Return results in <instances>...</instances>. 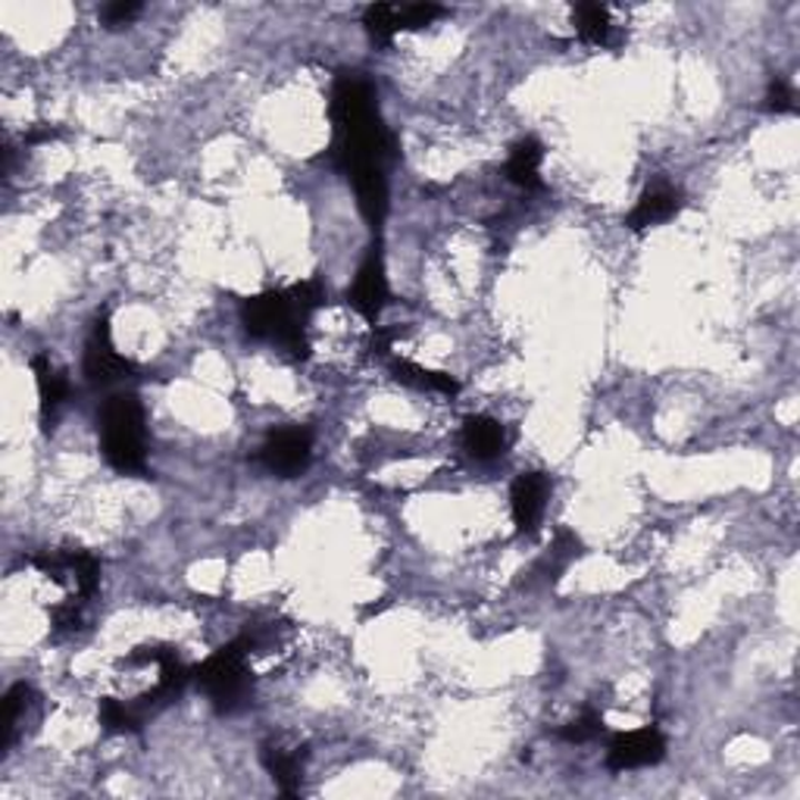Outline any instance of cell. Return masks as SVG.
<instances>
[{
	"label": "cell",
	"instance_id": "cell-2",
	"mask_svg": "<svg viewBox=\"0 0 800 800\" xmlns=\"http://www.w3.org/2000/svg\"><path fill=\"white\" fill-rule=\"evenodd\" d=\"M326 303V288L319 279L294 284L288 291H263L257 298L241 303V326L257 341H276L282 344L294 360L310 357V338L307 326Z\"/></svg>",
	"mask_w": 800,
	"mask_h": 800
},
{
	"label": "cell",
	"instance_id": "cell-12",
	"mask_svg": "<svg viewBox=\"0 0 800 800\" xmlns=\"http://www.w3.org/2000/svg\"><path fill=\"white\" fill-rule=\"evenodd\" d=\"M541 160H544V148L538 138H522L510 150L507 160V179L522 188V191H538L541 188Z\"/></svg>",
	"mask_w": 800,
	"mask_h": 800
},
{
	"label": "cell",
	"instance_id": "cell-25",
	"mask_svg": "<svg viewBox=\"0 0 800 800\" xmlns=\"http://www.w3.org/2000/svg\"><path fill=\"white\" fill-rule=\"evenodd\" d=\"M398 341V329H384V326H372V338H369V353L372 357H388L391 344Z\"/></svg>",
	"mask_w": 800,
	"mask_h": 800
},
{
	"label": "cell",
	"instance_id": "cell-26",
	"mask_svg": "<svg viewBox=\"0 0 800 800\" xmlns=\"http://www.w3.org/2000/svg\"><path fill=\"white\" fill-rule=\"evenodd\" d=\"M50 138H57V129H48V126H41V129H32V132L26 134V144H44Z\"/></svg>",
	"mask_w": 800,
	"mask_h": 800
},
{
	"label": "cell",
	"instance_id": "cell-9",
	"mask_svg": "<svg viewBox=\"0 0 800 800\" xmlns=\"http://www.w3.org/2000/svg\"><path fill=\"white\" fill-rule=\"evenodd\" d=\"M684 194L669 182H653L641 191V198L634 200L632 213L626 217V226L632 232H644V229H653V226H663L669 219L676 217L682 210Z\"/></svg>",
	"mask_w": 800,
	"mask_h": 800
},
{
	"label": "cell",
	"instance_id": "cell-10",
	"mask_svg": "<svg viewBox=\"0 0 800 800\" xmlns=\"http://www.w3.org/2000/svg\"><path fill=\"white\" fill-rule=\"evenodd\" d=\"M550 494V479L544 472H522L510 488V510L519 534H534L538 522L544 517Z\"/></svg>",
	"mask_w": 800,
	"mask_h": 800
},
{
	"label": "cell",
	"instance_id": "cell-6",
	"mask_svg": "<svg viewBox=\"0 0 800 800\" xmlns=\"http://www.w3.org/2000/svg\"><path fill=\"white\" fill-rule=\"evenodd\" d=\"M388 298H391V291H388V276H384L382 244L376 241L367 250L360 269H357V279H353L348 291V303L367 319L369 326H379V317H382Z\"/></svg>",
	"mask_w": 800,
	"mask_h": 800
},
{
	"label": "cell",
	"instance_id": "cell-7",
	"mask_svg": "<svg viewBox=\"0 0 800 800\" xmlns=\"http://www.w3.org/2000/svg\"><path fill=\"white\" fill-rule=\"evenodd\" d=\"M310 460H313V432L300 429V426L272 432L260 448V463L282 479L300 476L303 469L310 467Z\"/></svg>",
	"mask_w": 800,
	"mask_h": 800
},
{
	"label": "cell",
	"instance_id": "cell-24",
	"mask_svg": "<svg viewBox=\"0 0 800 800\" xmlns=\"http://www.w3.org/2000/svg\"><path fill=\"white\" fill-rule=\"evenodd\" d=\"M767 110L769 113H791L794 110V91L788 88V82H782V79L769 82Z\"/></svg>",
	"mask_w": 800,
	"mask_h": 800
},
{
	"label": "cell",
	"instance_id": "cell-19",
	"mask_svg": "<svg viewBox=\"0 0 800 800\" xmlns=\"http://www.w3.org/2000/svg\"><path fill=\"white\" fill-rule=\"evenodd\" d=\"M32 703V688L29 684H13L10 691H7V700H3V738H0V748H10V741H13V732H17L19 726V717H22V710Z\"/></svg>",
	"mask_w": 800,
	"mask_h": 800
},
{
	"label": "cell",
	"instance_id": "cell-23",
	"mask_svg": "<svg viewBox=\"0 0 800 800\" xmlns=\"http://www.w3.org/2000/svg\"><path fill=\"white\" fill-rule=\"evenodd\" d=\"M82 603L84 600H67V603H60V607H53V629L57 632H72V629H79V622H82Z\"/></svg>",
	"mask_w": 800,
	"mask_h": 800
},
{
	"label": "cell",
	"instance_id": "cell-17",
	"mask_svg": "<svg viewBox=\"0 0 800 800\" xmlns=\"http://www.w3.org/2000/svg\"><path fill=\"white\" fill-rule=\"evenodd\" d=\"M98 713H100V726H103L107 732H138L141 722H144V717L138 713L134 703H122V700L117 698L100 700Z\"/></svg>",
	"mask_w": 800,
	"mask_h": 800
},
{
	"label": "cell",
	"instance_id": "cell-11",
	"mask_svg": "<svg viewBox=\"0 0 800 800\" xmlns=\"http://www.w3.org/2000/svg\"><path fill=\"white\" fill-rule=\"evenodd\" d=\"M32 372L34 384H38V410H41V422L44 429H50L53 417L60 413V407L69 398V382L60 369L53 367L48 353H34L32 357Z\"/></svg>",
	"mask_w": 800,
	"mask_h": 800
},
{
	"label": "cell",
	"instance_id": "cell-14",
	"mask_svg": "<svg viewBox=\"0 0 800 800\" xmlns=\"http://www.w3.org/2000/svg\"><path fill=\"white\" fill-rule=\"evenodd\" d=\"M572 22H576V32H579L584 44H594V48H613L617 44V26H613L607 7L579 3L572 10Z\"/></svg>",
	"mask_w": 800,
	"mask_h": 800
},
{
	"label": "cell",
	"instance_id": "cell-4",
	"mask_svg": "<svg viewBox=\"0 0 800 800\" xmlns=\"http://www.w3.org/2000/svg\"><path fill=\"white\" fill-rule=\"evenodd\" d=\"M250 650L253 641L248 634H238L226 648L210 653L198 669H194V682L207 691L210 703L219 713H234L238 707L248 703L250 694Z\"/></svg>",
	"mask_w": 800,
	"mask_h": 800
},
{
	"label": "cell",
	"instance_id": "cell-16",
	"mask_svg": "<svg viewBox=\"0 0 800 800\" xmlns=\"http://www.w3.org/2000/svg\"><path fill=\"white\" fill-rule=\"evenodd\" d=\"M391 372L400 384H410L419 391H438V394H448L457 398L460 394V382L448 376V372H434V369L417 367L413 360H391Z\"/></svg>",
	"mask_w": 800,
	"mask_h": 800
},
{
	"label": "cell",
	"instance_id": "cell-20",
	"mask_svg": "<svg viewBox=\"0 0 800 800\" xmlns=\"http://www.w3.org/2000/svg\"><path fill=\"white\" fill-rule=\"evenodd\" d=\"M600 732H603V713L594 710V707H588L582 717L572 719L569 726H563L560 738H563V741H572V744H584V741L598 738Z\"/></svg>",
	"mask_w": 800,
	"mask_h": 800
},
{
	"label": "cell",
	"instance_id": "cell-1",
	"mask_svg": "<svg viewBox=\"0 0 800 800\" xmlns=\"http://www.w3.org/2000/svg\"><path fill=\"white\" fill-rule=\"evenodd\" d=\"M329 113L334 129L332 160L348 176V182L367 172H384L394 160L398 144L379 117L372 84L360 72H341L334 79Z\"/></svg>",
	"mask_w": 800,
	"mask_h": 800
},
{
	"label": "cell",
	"instance_id": "cell-8",
	"mask_svg": "<svg viewBox=\"0 0 800 800\" xmlns=\"http://www.w3.org/2000/svg\"><path fill=\"white\" fill-rule=\"evenodd\" d=\"M667 757V738L660 729H634V732H619L610 738L607 748V767L613 772H629V769L657 767Z\"/></svg>",
	"mask_w": 800,
	"mask_h": 800
},
{
	"label": "cell",
	"instance_id": "cell-5",
	"mask_svg": "<svg viewBox=\"0 0 800 800\" xmlns=\"http://www.w3.org/2000/svg\"><path fill=\"white\" fill-rule=\"evenodd\" d=\"M134 372L132 360H126L117 348H113V334H110V317L107 310L98 313L88 344H84V376L91 384H113L119 379H129Z\"/></svg>",
	"mask_w": 800,
	"mask_h": 800
},
{
	"label": "cell",
	"instance_id": "cell-22",
	"mask_svg": "<svg viewBox=\"0 0 800 800\" xmlns=\"http://www.w3.org/2000/svg\"><path fill=\"white\" fill-rule=\"evenodd\" d=\"M438 17H441V7H434V3L400 7V29H422V26H429Z\"/></svg>",
	"mask_w": 800,
	"mask_h": 800
},
{
	"label": "cell",
	"instance_id": "cell-15",
	"mask_svg": "<svg viewBox=\"0 0 800 800\" xmlns=\"http://www.w3.org/2000/svg\"><path fill=\"white\" fill-rule=\"evenodd\" d=\"M263 767L272 776L276 788L282 794H298L300 779H303V750H284L279 744H267L263 748Z\"/></svg>",
	"mask_w": 800,
	"mask_h": 800
},
{
	"label": "cell",
	"instance_id": "cell-21",
	"mask_svg": "<svg viewBox=\"0 0 800 800\" xmlns=\"http://www.w3.org/2000/svg\"><path fill=\"white\" fill-rule=\"evenodd\" d=\"M138 13H141V3L119 0V3H107V7L100 10V22H103L107 29H122V26H129Z\"/></svg>",
	"mask_w": 800,
	"mask_h": 800
},
{
	"label": "cell",
	"instance_id": "cell-13",
	"mask_svg": "<svg viewBox=\"0 0 800 800\" xmlns=\"http://www.w3.org/2000/svg\"><path fill=\"white\" fill-rule=\"evenodd\" d=\"M463 444L476 460H494L507 448V434L498 419L469 417L463 422Z\"/></svg>",
	"mask_w": 800,
	"mask_h": 800
},
{
	"label": "cell",
	"instance_id": "cell-3",
	"mask_svg": "<svg viewBox=\"0 0 800 800\" xmlns=\"http://www.w3.org/2000/svg\"><path fill=\"white\" fill-rule=\"evenodd\" d=\"M98 429L100 450L110 467L126 476H138L148 469V429L138 394L126 391L107 400L98 417Z\"/></svg>",
	"mask_w": 800,
	"mask_h": 800
},
{
	"label": "cell",
	"instance_id": "cell-18",
	"mask_svg": "<svg viewBox=\"0 0 800 800\" xmlns=\"http://www.w3.org/2000/svg\"><path fill=\"white\" fill-rule=\"evenodd\" d=\"M363 26H367L369 38L376 41V44H391V38L400 32V7L394 3H376V7H369L367 13H363Z\"/></svg>",
	"mask_w": 800,
	"mask_h": 800
}]
</instances>
